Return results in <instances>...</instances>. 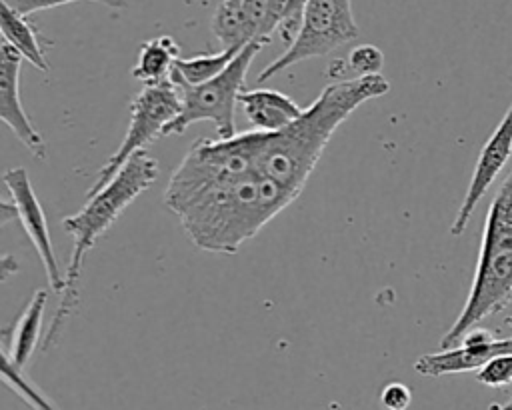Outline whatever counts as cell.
<instances>
[{"label": "cell", "instance_id": "6da1fadb", "mask_svg": "<svg viewBox=\"0 0 512 410\" xmlns=\"http://www.w3.org/2000/svg\"><path fill=\"white\" fill-rule=\"evenodd\" d=\"M164 206L192 244L212 254H236L282 212L246 170L238 134L192 142L166 184Z\"/></svg>", "mask_w": 512, "mask_h": 410}, {"label": "cell", "instance_id": "7a4b0ae2", "mask_svg": "<svg viewBox=\"0 0 512 410\" xmlns=\"http://www.w3.org/2000/svg\"><path fill=\"white\" fill-rule=\"evenodd\" d=\"M160 174L158 160L140 150L112 176V180L88 196V202L76 212L62 218V228L72 236V252L68 268L64 272V290L60 294L58 308L48 324L42 340V350H50L78 304V282L84 266V258L96 240L118 220V216L140 196L148 186L156 182Z\"/></svg>", "mask_w": 512, "mask_h": 410}, {"label": "cell", "instance_id": "3957f363", "mask_svg": "<svg viewBox=\"0 0 512 410\" xmlns=\"http://www.w3.org/2000/svg\"><path fill=\"white\" fill-rule=\"evenodd\" d=\"M512 302V170L498 188L486 212L478 264L468 298L440 340L452 348L474 326Z\"/></svg>", "mask_w": 512, "mask_h": 410}, {"label": "cell", "instance_id": "277c9868", "mask_svg": "<svg viewBox=\"0 0 512 410\" xmlns=\"http://www.w3.org/2000/svg\"><path fill=\"white\" fill-rule=\"evenodd\" d=\"M262 46V42L246 44L224 68V72L204 84H186L170 72V78L176 82L182 96V110L166 126L164 136L182 134L190 124L196 122H212L216 128V138H232L234 134H238L234 122V108L238 104L240 92L244 90L242 86L248 68L256 54L262 50Z\"/></svg>", "mask_w": 512, "mask_h": 410}, {"label": "cell", "instance_id": "5b68a950", "mask_svg": "<svg viewBox=\"0 0 512 410\" xmlns=\"http://www.w3.org/2000/svg\"><path fill=\"white\" fill-rule=\"evenodd\" d=\"M356 38L358 26L352 14V0H306L294 40L256 76V84L268 82L298 62L326 56Z\"/></svg>", "mask_w": 512, "mask_h": 410}, {"label": "cell", "instance_id": "8992f818", "mask_svg": "<svg viewBox=\"0 0 512 410\" xmlns=\"http://www.w3.org/2000/svg\"><path fill=\"white\" fill-rule=\"evenodd\" d=\"M180 110L182 96L170 76L156 84H144L130 102V122L124 140L98 170L92 186L86 192V198L104 188L112 176L128 162V158L140 150H146L144 146L154 142L158 136H164L166 126L180 114Z\"/></svg>", "mask_w": 512, "mask_h": 410}, {"label": "cell", "instance_id": "52a82bcc", "mask_svg": "<svg viewBox=\"0 0 512 410\" xmlns=\"http://www.w3.org/2000/svg\"><path fill=\"white\" fill-rule=\"evenodd\" d=\"M286 0H222L210 28L222 50L244 48L250 42L268 44L278 32Z\"/></svg>", "mask_w": 512, "mask_h": 410}, {"label": "cell", "instance_id": "ba28073f", "mask_svg": "<svg viewBox=\"0 0 512 410\" xmlns=\"http://www.w3.org/2000/svg\"><path fill=\"white\" fill-rule=\"evenodd\" d=\"M2 180L10 192V200L16 206V214L18 220L24 228V232L28 234L30 242L34 244V250L44 266L46 272V280L50 290L62 294L64 290V274L60 272L58 266V258L52 246V238H50V230H48V222L44 216V208L36 196V190L30 182V174L24 166H14L8 168L2 174Z\"/></svg>", "mask_w": 512, "mask_h": 410}, {"label": "cell", "instance_id": "9c48e42d", "mask_svg": "<svg viewBox=\"0 0 512 410\" xmlns=\"http://www.w3.org/2000/svg\"><path fill=\"white\" fill-rule=\"evenodd\" d=\"M500 354H512V338H496L488 328H470L456 346L434 354H424L414 362L422 376H446L468 370H480L488 360Z\"/></svg>", "mask_w": 512, "mask_h": 410}, {"label": "cell", "instance_id": "30bf717a", "mask_svg": "<svg viewBox=\"0 0 512 410\" xmlns=\"http://www.w3.org/2000/svg\"><path fill=\"white\" fill-rule=\"evenodd\" d=\"M510 156H512V104L508 106L500 124L494 128V132L486 140L476 160L470 184L466 188L462 204L450 226L452 236H460L466 230L478 202L488 192V188L492 186V182L496 180V176L500 174V170L504 168Z\"/></svg>", "mask_w": 512, "mask_h": 410}, {"label": "cell", "instance_id": "8fae6325", "mask_svg": "<svg viewBox=\"0 0 512 410\" xmlns=\"http://www.w3.org/2000/svg\"><path fill=\"white\" fill-rule=\"evenodd\" d=\"M22 54L0 40V122L24 144V148L38 160L46 158V142L40 130L26 114L20 100V70Z\"/></svg>", "mask_w": 512, "mask_h": 410}, {"label": "cell", "instance_id": "7c38bea8", "mask_svg": "<svg viewBox=\"0 0 512 410\" xmlns=\"http://www.w3.org/2000/svg\"><path fill=\"white\" fill-rule=\"evenodd\" d=\"M238 104L242 106L246 120L252 124V130L258 132L282 130L292 124L304 110L290 96L262 86L254 90H242Z\"/></svg>", "mask_w": 512, "mask_h": 410}, {"label": "cell", "instance_id": "4fadbf2b", "mask_svg": "<svg viewBox=\"0 0 512 410\" xmlns=\"http://www.w3.org/2000/svg\"><path fill=\"white\" fill-rule=\"evenodd\" d=\"M48 302V290L40 288L32 294L28 304L20 310V314L14 318L12 324L0 328V340L6 350L10 352L12 360L26 368L30 362L34 350L40 344V330H42V316Z\"/></svg>", "mask_w": 512, "mask_h": 410}, {"label": "cell", "instance_id": "5bb4252c", "mask_svg": "<svg viewBox=\"0 0 512 410\" xmlns=\"http://www.w3.org/2000/svg\"><path fill=\"white\" fill-rule=\"evenodd\" d=\"M0 40L16 48L22 58L34 68L48 72V60L40 30L32 22H28L26 16L10 8L4 0H0Z\"/></svg>", "mask_w": 512, "mask_h": 410}, {"label": "cell", "instance_id": "9a60e30c", "mask_svg": "<svg viewBox=\"0 0 512 410\" xmlns=\"http://www.w3.org/2000/svg\"><path fill=\"white\" fill-rule=\"evenodd\" d=\"M180 58L178 42L168 36L160 34L156 38L146 40L140 46L138 60L132 68V76L142 84H156L170 76L174 62Z\"/></svg>", "mask_w": 512, "mask_h": 410}, {"label": "cell", "instance_id": "2e32d148", "mask_svg": "<svg viewBox=\"0 0 512 410\" xmlns=\"http://www.w3.org/2000/svg\"><path fill=\"white\" fill-rule=\"evenodd\" d=\"M0 382L8 386L18 398H22L32 410H62L58 408L20 368L0 340Z\"/></svg>", "mask_w": 512, "mask_h": 410}, {"label": "cell", "instance_id": "e0dca14e", "mask_svg": "<svg viewBox=\"0 0 512 410\" xmlns=\"http://www.w3.org/2000/svg\"><path fill=\"white\" fill-rule=\"evenodd\" d=\"M242 50V48H240ZM238 48H226L214 54H200V56H192V58H178L174 62L172 74H176L180 80H184L186 84H204L212 78H216L220 72H224V68L234 60V56L240 52Z\"/></svg>", "mask_w": 512, "mask_h": 410}, {"label": "cell", "instance_id": "ac0fdd59", "mask_svg": "<svg viewBox=\"0 0 512 410\" xmlns=\"http://www.w3.org/2000/svg\"><path fill=\"white\" fill-rule=\"evenodd\" d=\"M384 66V54L374 44H360L348 56V70L360 76H376Z\"/></svg>", "mask_w": 512, "mask_h": 410}, {"label": "cell", "instance_id": "d6986e66", "mask_svg": "<svg viewBox=\"0 0 512 410\" xmlns=\"http://www.w3.org/2000/svg\"><path fill=\"white\" fill-rule=\"evenodd\" d=\"M476 380L488 388H504L512 384V354H500L488 360L478 370Z\"/></svg>", "mask_w": 512, "mask_h": 410}, {"label": "cell", "instance_id": "ffe728a7", "mask_svg": "<svg viewBox=\"0 0 512 410\" xmlns=\"http://www.w3.org/2000/svg\"><path fill=\"white\" fill-rule=\"evenodd\" d=\"M10 8H14L16 12H20L22 16H30L34 12L40 10H48V8H56L62 4H70V2H96V4H104L108 8H126L128 2L126 0H4Z\"/></svg>", "mask_w": 512, "mask_h": 410}, {"label": "cell", "instance_id": "44dd1931", "mask_svg": "<svg viewBox=\"0 0 512 410\" xmlns=\"http://www.w3.org/2000/svg\"><path fill=\"white\" fill-rule=\"evenodd\" d=\"M306 0H286V10H284V18L282 24L278 28L280 38L290 44L300 28V20H302V12H304Z\"/></svg>", "mask_w": 512, "mask_h": 410}, {"label": "cell", "instance_id": "7402d4cb", "mask_svg": "<svg viewBox=\"0 0 512 410\" xmlns=\"http://www.w3.org/2000/svg\"><path fill=\"white\" fill-rule=\"evenodd\" d=\"M380 402L386 410H406L412 402V392L402 382H390L382 388Z\"/></svg>", "mask_w": 512, "mask_h": 410}, {"label": "cell", "instance_id": "603a6c76", "mask_svg": "<svg viewBox=\"0 0 512 410\" xmlns=\"http://www.w3.org/2000/svg\"><path fill=\"white\" fill-rule=\"evenodd\" d=\"M20 272V262L14 254H0V282L16 276Z\"/></svg>", "mask_w": 512, "mask_h": 410}, {"label": "cell", "instance_id": "cb8c5ba5", "mask_svg": "<svg viewBox=\"0 0 512 410\" xmlns=\"http://www.w3.org/2000/svg\"><path fill=\"white\" fill-rule=\"evenodd\" d=\"M14 220H18L16 206L12 204V200H4V198L0 196V228L12 224Z\"/></svg>", "mask_w": 512, "mask_h": 410}, {"label": "cell", "instance_id": "d4e9b609", "mask_svg": "<svg viewBox=\"0 0 512 410\" xmlns=\"http://www.w3.org/2000/svg\"><path fill=\"white\" fill-rule=\"evenodd\" d=\"M504 322H506V324L512 328V314H510V316H508ZM492 410H512V396H510V400H508L506 404H502V406H496V408L492 406Z\"/></svg>", "mask_w": 512, "mask_h": 410}]
</instances>
